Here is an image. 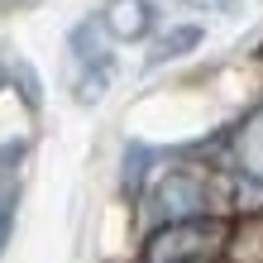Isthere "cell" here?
Segmentation results:
<instances>
[{
  "label": "cell",
  "instance_id": "5",
  "mask_svg": "<svg viewBox=\"0 0 263 263\" xmlns=\"http://www.w3.org/2000/svg\"><path fill=\"white\" fill-rule=\"evenodd\" d=\"M201 43V24H177V29H167V34L153 43V53H148V63L158 67V63H173V58H182V53H192Z\"/></svg>",
  "mask_w": 263,
  "mask_h": 263
},
{
  "label": "cell",
  "instance_id": "6",
  "mask_svg": "<svg viewBox=\"0 0 263 263\" xmlns=\"http://www.w3.org/2000/svg\"><path fill=\"white\" fill-rule=\"evenodd\" d=\"M148 163H153V148H144V144H129L125 148V192H139Z\"/></svg>",
  "mask_w": 263,
  "mask_h": 263
},
{
  "label": "cell",
  "instance_id": "4",
  "mask_svg": "<svg viewBox=\"0 0 263 263\" xmlns=\"http://www.w3.org/2000/svg\"><path fill=\"white\" fill-rule=\"evenodd\" d=\"M235 158H239V173L249 182H263V105L244 120V129L235 139Z\"/></svg>",
  "mask_w": 263,
  "mask_h": 263
},
{
  "label": "cell",
  "instance_id": "8",
  "mask_svg": "<svg viewBox=\"0 0 263 263\" xmlns=\"http://www.w3.org/2000/svg\"><path fill=\"white\" fill-rule=\"evenodd\" d=\"M206 263H211V258H206Z\"/></svg>",
  "mask_w": 263,
  "mask_h": 263
},
{
  "label": "cell",
  "instance_id": "3",
  "mask_svg": "<svg viewBox=\"0 0 263 263\" xmlns=\"http://www.w3.org/2000/svg\"><path fill=\"white\" fill-rule=\"evenodd\" d=\"M101 24L115 43H139L153 29V5L148 0H105Z\"/></svg>",
  "mask_w": 263,
  "mask_h": 263
},
{
  "label": "cell",
  "instance_id": "2",
  "mask_svg": "<svg viewBox=\"0 0 263 263\" xmlns=\"http://www.w3.org/2000/svg\"><path fill=\"white\" fill-rule=\"evenodd\" d=\"M206 206H211V187L192 167H173V173L158 182V192H153V211L163 215V225L196 220V215H206Z\"/></svg>",
  "mask_w": 263,
  "mask_h": 263
},
{
  "label": "cell",
  "instance_id": "7",
  "mask_svg": "<svg viewBox=\"0 0 263 263\" xmlns=\"http://www.w3.org/2000/svg\"><path fill=\"white\" fill-rule=\"evenodd\" d=\"M10 235H14V196H10V192H0V254H5Z\"/></svg>",
  "mask_w": 263,
  "mask_h": 263
},
{
  "label": "cell",
  "instance_id": "1",
  "mask_svg": "<svg viewBox=\"0 0 263 263\" xmlns=\"http://www.w3.org/2000/svg\"><path fill=\"white\" fill-rule=\"evenodd\" d=\"M225 220L215 215H196V220H177V225H163L158 235L148 239L144 263H206L215 249L225 244Z\"/></svg>",
  "mask_w": 263,
  "mask_h": 263
}]
</instances>
